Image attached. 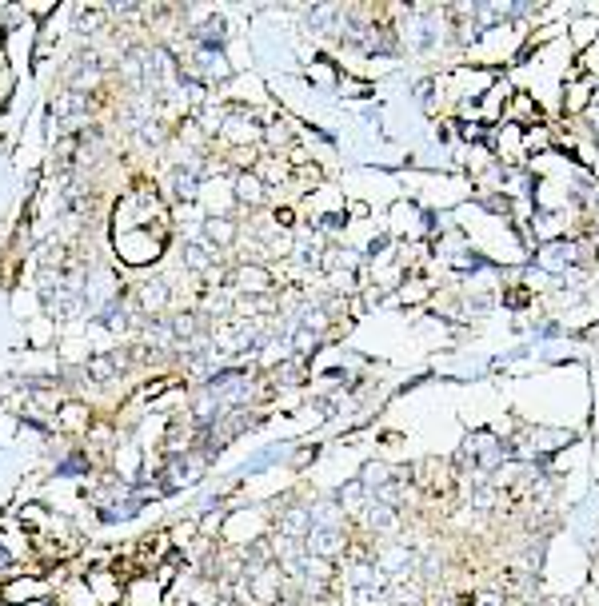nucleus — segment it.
Instances as JSON below:
<instances>
[{
  "instance_id": "2",
  "label": "nucleus",
  "mask_w": 599,
  "mask_h": 606,
  "mask_svg": "<svg viewBox=\"0 0 599 606\" xmlns=\"http://www.w3.org/2000/svg\"><path fill=\"white\" fill-rule=\"evenodd\" d=\"M368 523L380 526V530H388V526L396 523V519H391V507L388 503H372V507H368Z\"/></svg>"
},
{
  "instance_id": "1",
  "label": "nucleus",
  "mask_w": 599,
  "mask_h": 606,
  "mask_svg": "<svg viewBox=\"0 0 599 606\" xmlns=\"http://www.w3.org/2000/svg\"><path fill=\"white\" fill-rule=\"evenodd\" d=\"M340 546H344V539L336 530H312V551L316 555H336Z\"/></svg>"
},
{
  "instance_id": "3",
  "label": "nucleus",
  "mask_w": 599,
  "mask_h": 606,
  "mask_svg": "<svg viewBox=\"0 0 599 606\" xmlns=\"http://www.w3.org/2000/svg\"><path fill=\"white\" fill-rule=\"evenodd\" d=\"M480 606H503V603H500V594H484V598H480Z\"/></svg>"
}]
</instances>
